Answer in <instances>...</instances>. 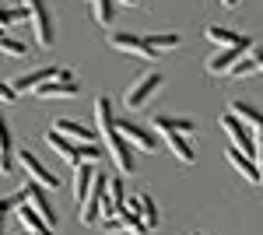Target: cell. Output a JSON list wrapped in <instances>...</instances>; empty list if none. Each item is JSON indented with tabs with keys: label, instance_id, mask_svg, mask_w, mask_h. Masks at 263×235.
Segmentation results:
<instances>
[{
	"label": "cell",
	"instance_id": "cell-2",
	"mask_svg": "<svg viewBox=\"0 0 263 235\" xmlns=\"http://www.w3.org/2000/svg\"><path fill=\"white\" fill-rule=\"evenodd\" d=\"M21 7H25V18L32 25V32H35V42H39L42 49H49L53 39H57V28H53V18H49L46 0H21Z\"/></svg>",
	"mask_w": 263,
	"mask_h": 235
},
{
	"label": "cell",
	"instance_id": "cell-4",
	"mask_svg": "<svg viewBox=\"0 0 263 235\" xmlns=\"http://www.w3.org/2000/svg\"><path fill=\"white\" fill-rule=\"evenodd\" d=\"M165 84V78L158 74V70H151V74H144L141 81H134L130 88H126V95H123V102H126V109H144L151 98L158 95V88Z\"/></svg>",
	"mask_w": 263,
	"mask_h": 235
},
{
	"label": "cell",
	"instance_id": "cell-10",
	"mask_svg": "<svg viewBox=\"0 0 263 235\" xmlns=\"http://www.w3.org/2000/svg\"><path fill=\"white\" fill-rule=\"evenodd\" d=\"M203 39L214 42V46H253V39L249 35H242V32H232V28H221V25H207L203 28Z\"/></svg>",
	"mask_w": 263,
	"mask_h": 235
},
{
	"label": "cell",
	"instance_id": "cell-16",
	"mask_svg": "<svg viewBox=\"0 0 263 235\" xmlns=\"http://www.w3.org/2000/svg\"><path fill=\"white\" fill-rule=\"evenodd\" d=\"M246 49H249V46H224L218 57H211V60H207V70H211V74H224V70H228V67H232L235 60L242 57Z\"/></svg>",
	"mask_w": 263,
	"mask_h": 235
},
{
	"label": "cell",
	"instance_id": "cell-9",
	"mask_svg": "<svg viewBox=\"0 0 263 235\" xmlns=\"http://www.w3.org/2000/svg\"><path fill=\"white\" fill-rule=\"evenodd\" d=\"M53 78H74V74H70V70H60V67H39V70H32V74H21V78L14 81L11 88L21 95V92H32L35 84H42V81H53Z\"/></svg>",
	"mask_w": 263,
	"mask_h": 235
},
{
	"label": "cell",
	"instance_id": "cell-13",
	"mask_svg": "<svg viewBox=\"0 0 263 235\" xmlns=\"http://www.w3.org/2000/svg\"><path fill=\"white\" fill-rule=\"evenodd\" d=\"M224 158H228V165H232L235 172H242V176H246V183H260V172H256V161H253L249 155H242L239 148H232V144H228V151H224Z\"/></svg>",
	"mask_w": 263,
	"mask_h": 235
},
{
	"label": "cell",
	"instance_id": "cell-21",
	"mask_svg": "<svg viewBox=\"0 0 263 235\" xmlns=\"http://www.w3.org/2000/svg\"><path fill=\"white\" fill-rule=\"evenodd\" d=\"M144 42H147L155 53H165V49H176L182 39L176 35V32H147V35H144Z\"/></svg>",
	"mask_w": 263,
	"mask_h": 235
},
{
	"label": "cell",
	"instance_id": "cell-3",
	"mask_svg": "<svg viewBox=\"0 0 263 235\" xmlns=\"http://www.w3.org/2000/svg\"><path fill=\"white\" fill-rule=\"evenodd\" d=\"M21 196H25V204L35 211V214L49 225V228H57L60 225V214H57V207H53V200L46 196V190H42V183H35V179H28L25 186H21Z\"/></svg>",
	"mask_w": 263,
	"mask_h": 235
},
{
	"label": "cell",
	"instance_id": "cell-11",
	"mask_svg": "<svg viewBox=\"0 0 263 235\" xmlns=\"http://www.w3.org/2000/svg\"><path fill=\"white\" fill-rule=\"evenodd\" d=\"M18 161L25 165L28 179H35V183H42V186H60V179L53 176V172H49V169H46V165H42L32 151H18Z\"/></svg>",
	"mask_w": 263,
	"mask_h": 235
},
{
	"label": "cell",
	"instance_id": "cell-22",
	"mask_svg": "<svg viewBox=\"0 0 263 235\" xmlns=\"http://www.w3.org/2000/svg\"><path fill=\"white\" fill-rule=\"evenodd\" d=\"M232 113L242 119L246 126H256V134H263V113L260 109H253V105H246V102H232Z\"/></svg>",
	"mask_w": 263,
	"mask_h": 235
},
{
	"label": "cell",
	"instance_id": "cell-24",
	"mask_svg": "<svg viewBox=\"0 0 263 235\" xmlns=\"http://www.w3.org/2000/svg\"><path fill=\"white\" fill-rule=\"evenodd\" d=\"M224 74H232V78H249V74H256V63H253V57H246V60L239 57Z\"/></svg>",
	"mask_w": 263,
	"mask_h": 235
},
{
	"label": "cell",
	"instance_id": "cell-12",
	"mask_svg": "<svg viewBox=\"0 0 263 235\" xmlns=\"http://www.w3.org/2000/svg\"><path fill=\"white\" fill-rule=\"evenodd\" d=\"M46 144H49V148H53L67 165H78V161H81V155H78V140L63 137L60 130H49V134H46Z\"/></svg>",
	"mask_w": 263,
	"mask_h": 235
},
{
	"label": "cell",
	"instance_id": "cell-33",
	"mask_svg": "<svg viewBox=\"0 0 263 235\" xmlns=\"http://www.w3.org/2000/svg\"><path fill=\"white\" fill-rule=\"evenodd\" d=\"M18 235H35V232H28V228H25V232H18Z\"/></svg>",
	"mask_w": 263,
	"mask_h": 235
},
{
	"label": "cell",
	"instance_id": "cell-23",
	"mask_svg": "<svg viewBox=\"0 0 263 235\" xmlns=\"http://www.w3.org/2000/svg\"><path fill=\"white\" fill-rule=\"evenodd\" d=\"M112 14H116V0H91L95 25H112Z\"/></svg>",
	"mask_w": 263,
	"mask_h": 235
},
{
	"label": "cell",
	"instance_id": "cell-34",
	"mask_svg": "<svg viewBox=\"0 0 263 235\" xmlns=\"http://www.w3.org/2000/svg\"><path fill=\"white\" fill-rule=\"evenodd\" d=\"M190 235H203V232H190Z\"/></svg>",
	"mask_w": 263,
	"mask_h": 235
},
{
	"label": "cell",
	"instance_id": "cell-20",
	"mask_svg": "<svg viewBox=\"0 0 263 235\" xmlns=\"http://www.w3.org/2000/svg\"><path fill=\"white\" fill-rule=\"evenodd\" d=\"M14 169V151H11V130L7 123L0 119V176H7Z\"/></svg>",
	"mask_w": 263,
	"mask_h": 235
},
{
	"label": "cell",
	"instance_id": "cell-25",
	"mask_svg": "<svg viewBox=\"0 0 263 235\" xmlns=\"http://www.w3.org/2000/svg\"><path fill=\"white\" fill-rule=\"evenodd\" d=\"M0 53H7V57H28V46L18 39H7V35H0Z\"/></svg>",
	"mask_w": 263,
	"mask_h": 235
},
{
	"label": "cell",
	"instance_id": "cell-14",
	"mask_svg": "<svg viewBox=\"0 0 263 235\" xmlns=\"http://www.w3.org/2000/svg\"><path fill=\"white\" fill-rule=\"evenodd\" d=\"M162 137H165V144L172 148V155L179 158L182 165H193V161H197V151H193V144L186 140V134H176V130H165Z\"/></svg>",
	"mask_w": 263,
	"mask_h": 235
},
{
	"label": "cell",
	"instance_id": "cell-1",
	"mask_svg": "<svg viewBox=\"0 0 263 235\" xmlns=\"http://www.w3.org/2000/svg\"><path fill=\"white\" fill-rule=\"evenodd\" d=\"M95 123H99V134L105 140V151L109 158L116 161V169H120L123 176H130L134 169H137V161H134V148L123 140V134L116 130V116H112V105H109V98L99 95L95 98Z\"/></svg>",
	"mask_w": 263,
	"mask_h": 235
},
{
	"label": "cell",
	"instance_id": "cell-8",
	"mask_svg": "<svg viewBox=\"0 0 263 235\" xmlns=\"http://www.w3.org/2000/svg\"><path fill=\"white\" fill-rule=\"evenodd\" d=\"M35 98H74L81 88H78V81L74 78H53V81H42L32 88Z\"/></svg>",
	"mask_w": 263,
	"mask_h": 235
},
{
	"label": "cell",
	"instance_id": "cell-6",
	"mask_svg": "<svg viewBox=\"0 0 263 235\" xmlns=\"http://www.w3.org/2000/svg\"><path fill=\"white\" fill-rule=\"evenodd\" d=\"M218 126H221L224 134H228V140H232V148H239L242 155L253 158V134H249V126H246L242 119L235 116V113H221V119H218Z\"/></svg>",
	"mask_w": 263,
	"mask_h": 235
},
{
	"label": "cell",
	"instance_id": "cell-35",
	"mask_svg": "<svg viewBox=\"0 0 263 235\" xmlns=\"http://www.w3.org/2000/svg\"><path fill=\"white\" fill-rule=\"evenodd\" d=\"M112 235H116V232H112Z\"/></svg>",
	"mask_w": 263,
	"mask_h": 235
},
{
	"label": "cell",
	"instance_id": "cell-29",
	"mask_svg": "<svg viewBox=\"0 0 263 235\" xmlns=\"http://www.w3.org/2000/svg\"><path fill=\"white\" fill-rule=\"evenodd\" d=\"M253 63H256V70H263V49H256V53H253Z\"/></svg>",
	"mask_w": 263,
	"mask_h": 235
},
{
	"label": "cell",
	"instance_id": "cell-17",
	"mask_svg": "<svg viewBox=\"0 0 263 235\" xmlns=\"http://www.w3.org/2000/svg\"><path fill=\"white\" fill-rule=\"evenodd\" d=\"M130 204H134V211L141 214L144 228H147V232H155V228H158V221H162V218H158V207H155V200H151L147 193H141L137 200H130Z\"/></svg>",
	"mask_w": 263,
	"mask_h": 235
},
{
	"label": "cell",
	"instance_id": "cell-30",
	"mask_svg": "<svg viewBox=\"0 0 263 235\" xmlns=\"http://www.w3.org/2000/svg\"><path fill=\"white\" fill-rule=\"evenodd\" d=\"M224 7H228V11H232V7H239V0H221Z\"/></svg>",
	"mask_w": 263,
	"mask_h": 235
},
{
	"label": "cell",
	"instance_id": "cell-32",
	"mask_svg": "<svg viewBox=\"0 0 263 235\" xmlns=\"http://www.w3.org/2000/svg\"><path fill=\"white\" fill-rule=\"evenodd\" d=\"M4 218H7V214H0V235H4Z\"/></svg>",
	"mask_w": 263,
	"mask_h": 235
},
{
	"label": "cell",
	"instance_id": "cell-28",
	"mask_svg": "<svg viewBox=\"0 0 263 235\" xmlns=\"http://www.w3.org/2000/svg\"><path fill=\"white\" fill-rule=\"evenodd\" d=\"M14 98H18V92H14L7 81H0V102H14Z\"/></svg>",
	"mask_w": 263,
	"mask_h": 235
},
{
	"label": "cell",
	"instance_id": "cell-31",
	"mask_svg": "<svg viewBox=\"0 0 263 235\" xmlns=\"http://www.w3.org/2000/svg\"><path fill=\"white\" fill-rule=\"evenodd\" d=\"M120 4H126V7H134V4H141V0H120Z\"/></svg>",
	"mask_w": 263,
	"mask_h": 235
},
{
	"label": "cell",
	"instance_id": "cell-18",
	"mask_svg": "<svg viewBox=\"0 0 263 235\" xmlns=\"http://www.w3.org/2000/svg\"><path fill=\"white\" fill-rule=\"evenodd\" d=\"M53 130H60L63 137H70V140H78V144H88V140H95V130H88V126H81V123H74V119H57L53 123Z\"/></svg>",
	"mask_w": 263,
	"mask_h": 235
},
{
	"label": "cell",
	"instance_id": "cell-27",
	"mask_svg": "<svg viewBox=\"0 0 263 235\" xmlns=\"http://www.w3.org/2000/svg\"><path fill=\"white\" fill-rule=\"evenodd\" d=\"M253 161H256V172H260V183H263V134H253Z\"/></svg>",
	"mask_w": 263,
	"mask_h": 235
},
{
	"label": "cell",
	"instance_id": "cell-7",
	"mask_svg": "<svg viewBox=\"0 0 263 235\" xmlns=\"http://www.w3.org/2000/svg\"><path fill=\"white\" fill-rule=\"evenodd\" d=\"M116 130L123 134V140H126L130 148H141V151H147V155L158 148V137H155L151 130L137 126V123H130V119H116Z\"/></svg>",
	"mask_w": 263,
	"mask_h": 235
},
{
	"label": "cell",
	"instance_id": "cell-15",
	"mask_svg": "<svg viewBox=\"0 0 263 235\" xmlns=\"http://www.w3.org/2000/svg\"><path fill=\"white\" fill-rule=\"evenodd\" d=\"M151 126H155L158 134H165V130H176V134H193V130H197V126H193V119H186V116H165V113L151 116Z\"/></svg>",
	"mask_w": 263,
	"mask_h": 235
},
{
	"label": "cell",
	"instance_id": "cell-19",
	"mask_svg": "<svg viewBox=\"0 0 263 235\" xmlns=\"http://www.w3.org/2000/svg\"><path fill=\"white\" fill-rule=\"evenodd\" d=\"M14 211H18V218L25 221V228H28V232H35V235H57V228H49V225H46V221H42V218L35 214L28 204H25V200H21Z\"/></svg>",
	"mask_w": 263,
	"mask_h": 235
},
{
	"label": "cell",
	"instance_id": "cell-26",
	"mask_svg": "<svg viewBox=\"0 0 263 235\" xmlns=\"http://www.w3.org/2000/svg\"><path fill=\"white\" fill-rule=\"evenodd\" d=\"M25 18V7H18V11H11V7H0V28H11L14 21Z\"/></svg>",
	"mask_w": 263,
	"mask_h": 235
},
{
	"label": "cell",
	"instance_id": "cell-5",
	"mask_svg": "<svg viewBox=\"0 0 263 235\" xmlns=\"http://www.w3.org/2000/svg\"><path fill=\"white\" fill-rule=\"evenodd\" d=\"M105 42L112 46V49H120V53H126V57H137V60H158V53L144 42V35H134V32H109L105 35Z\"/></svg>",
	"mask_w": 263,
	"mask_h": 235
}]
</instances>
